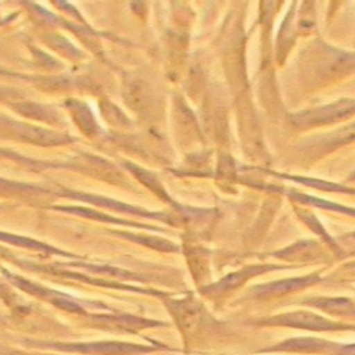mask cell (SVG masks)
<instances>
[{"label": "cell", "instance_id": "cell-4", "mask_svg": "<svg viewBox=\"0 0 355 355\" xmlns=\"http://www.w3.org/2000/svg\"><path fill=\"white\" fill-rule=\"evenodd\" d=\"M178 326L184 336L196 333L202 322L201 306L191 300H182L172 304Z\"/></svg>", "mask_w": 355, "mask_h": 355}, {"label": "cell", "instance_id": "cell-7", "mask_svg": "<svg viewBox=\"0 0 355 355\" xmlns=\"http://www.w3.org/2000/svg\"><path fill=\"white\" fill-rule=\"evenodd\" d=\"M265 268H247V269H243L237 273H233V275H229L227 277H225L223 280H220L218 284L214 286V288H211L212 291L215 293H219V291H226V290H230L239 284H241V282H244L247 277H250L251 275H255L257 272H262Z\"/></svg>", "mask_w": 355, "mask_h": 355}, {"label": "cell", "instance_id": "cell-5", "mask_svg": "<svg viewBox=\"0 0 355 355\" xmlns=\"http://www.w3.org/2000/svg\"><path fill=\"white\" fill-rule=\"evenodd\" d=\"M316 279L315 277H297V279H288V280H282L270 284H265L257 288V293L259 295H275V294H284L293 290L302 288L311 283H313Z\"/></svg>", "mask_w": 355, "mask_h": 355}, {"label": "cell", "instance_id": "cell-6", "mask_svg": "<svg viewBox=\"0 0 355 355\" xmlns=\"http://www.w3.org/2000/svg\"><path fill=\"white\" fill-rule=\"evenodd\" d=\"M308 304L320 308L329 313L355 316V304L347 298H318L308 301Z\"/></svg>", "mask_w": 355, "mask_h": 355}, {"label": "cell", "instance_id": "cell-8", "mask_svg": "<svg viewBox=\"0 0 355 355\" xmlns=\"http://www.w3.org/2000/svg\"><path fill=\"white\" fill-rule=\"evenodd\" d=\"M329 73H341L343 71H348L355 67V54H344L334 53L330 54L327 64L324 65Z\"/></svg>", "mask_w": 355, "mask_h": 355}, {"label": "cell", "instance_id": "cell-9", "mask_svg": "<svg viewBox=\"0 0 355 355\" xmlns=\"http://www.w3.org/2000/svg\"><path fill=\"white\" fill-rule=\"evenodd\" d=\"M330 355H355V344H349V345H340V348H337L334 352H331Z\"/></svg>", "mask_w": 355, "mask_h": 355}, {"label": "cell", "instance_id": "cell-3", "mask_svg": "<svg viewBox=\"0 0 355 355\" xmlns=\"http://www.w3.org/2000/svg\"><path fill=\"white\" fill-rule=\"evenodd\" d=\"M337 348H340V344H336L333 341L322 340V338H313V337H297L290 338L287 341H282L276 345H272L269 348L262 349V352H334Z\"/></svg>", "mask_w": 355, "mask_h": 355}, {"label": "cell", "instance_id": "cell-1", "mask_svg": "<svg viewBox=\"0 0 355 355\" xmlns=\"http://www.w3.org/2000/svg\"><path fill=\"white\" fill-rule=\"evenodd\" d=\"M258 324L288 326V327L305 329V330H313V331H338V330H351V329L355 330V327L351 324L333 322L308 311H295V312L277 315L269 319H262L258 322Z\"/></svg>", "mask_w": 355, "mask_h": 355}, {"label": "cell", "instance_id": "cell-2", "mask_svg": "<svg viewBox=\"0 0 355 355\" xmlns=\"http://www.w3.org/2000/svg\"><path fill=\"white\" fill-rule=\"evenodd\" d=\"M352 112H355V100H340L330 105L298 114L294 116V121L298 125L326 123L341 119Z\"/></svg>", "mask_w": 355, "mask_h": 355}]
</instances>
